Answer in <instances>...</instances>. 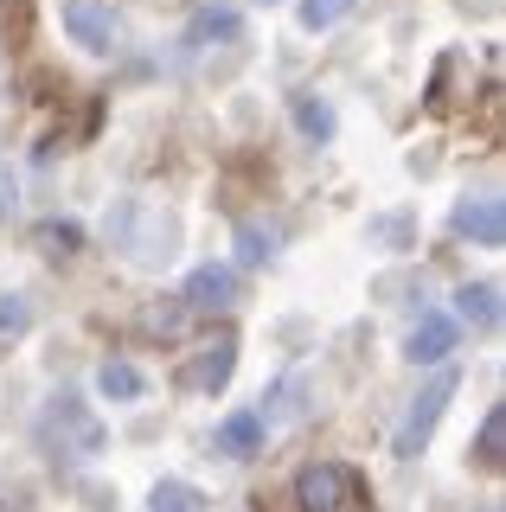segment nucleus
<instances>
[{
    "mask_svg": "<svg viewBox=\"0 0 506 512\" xmlns=\"http://www.w3.org/2000/svg\"><path fill=\"white\" fill-rule=\"evenodd\" d=\"M295 128H302L308 141H334V103H321V96H295Z\"/></svg>",
    "mask_w": 506,
    "mask_h": 512,
    "instance_id": "dca6fc26",
    "label": "nucleus"
},
{
    "mask_svg": "<svg viewBox=\"0 0 506 512\" xmlns=\"http://www.w3.org/2000/svg\"><path fill=\"white\" fill-rule=\"evenodd\" d=\"M500 455H506V410L494 404L481 416V436H474V461H481V468H500Z\"/></svg>",
    "mask_w": 506,
    "mask_h": 512,
    "instance_id": "2eb2a0df",
    "label": "nucleus"
},
{
    "mask_svg": "<svg viewBox=\"0 0 506 512\" xmlns=\"http://www.w3.org/2000/svg\"><path fill=\"white\" fill-rule=\"evenodd\" d=\"M455 340H462V327H455L449 314H423L417 327H410V340H404V359L410 365H442L455 352Z\"/></svg>",
    "mask_w": 506,
    "mask_h": 512,
    "instance_id": "1a4fd4ad",
    "label": "nucleus"
},
{
    "mask_svg": "<svg viewBox=\"0 0 506 512\" xmlns=\"http://www.w3.org/2000/svg\"><path fill=\"white\" fill-rule=\"evenodd\" d=\"M13 205H20V186H13V167L0 160V224L13 218Z\"/></svg>",
    "mask_w": 506,
    "mask_h": 512,
    "instance_id": "5701e85b",
    "label": "nucleus"
},
{
    "mask_svg": "<svg viewBox=\"0 0 506 512\" xmlns=\"http://www.w3.org/2000/svg\"><path fill=\"white\" fill-rule=\"evenodd\" d=\"M97 391L109 397V404H135V397L148 391V378H141V372H135L129 359H109L103 372H97Z\"/></svg>",
    "mask_w": 506,
    "mask_h": 512,
    "instance_id": "ddd939ff",
    "label": "nucleus"
},
{
    "mask_svg": "<svg viewBox=\"0 0 506 512\" xmlns=\"http://www.w3.org/2000/svg\"><path fill=\"white\" fill-rule=\"evenodd\" d=\"M212 39H237V13L231 7H199L186 26V45H212Z\"/></svg>",
    "mask_w": 506,
    "mask_h": 512,
    "instance_id": "4468645a",
    "label": "nucleus"
},
{
    "mask_svg": "<svg viewBox=\"0 0 506 512\" xmlns=\"http://www.w3.org/2000/svg\"><path fill=\"white\" fill-rule=\"evenodd\" d=\"M109 237H116L122 250L135 256V263H148V269H161L173 263V244H180V224H173L161 205H148V199H129L122 212H109Z\"/></svg>",
    "mask_w": 506,
    "mask_h": 512,
    "instance_id": "f257e3e1",
    "label": "nucleus"
},
{
    "mask_svg": "<svg viewBox=\"0 0 506 512\" xmlns=\"http://www.w3.org/2000/svg\"><path fill=\"white\" fill-rule=\"evenodd\" d=\"M33 327V308H26V295H0V333H26Z\"/></svg>",
    "mask_w": 506,
    "mask_h": 512,
    "instance_id": "412c9836",
    "label": "nucleus"
},
{
    "mask_svg": "<svg viewBox=\"0 0 506 512\" xmlns=\"http://www.w3.org/2000/svg\"><path fill=\"white\" fill-rule=\"evenodd\" d=\"M148 512H205V493L193 487V480H161L154 500H148Z\"/></svg>",
    "mask_w": 506,
    "mask_h": 512,
    "instance_id": "f3484780",
    "label": "nucleus"
},
{
    "mask_svg": "<svg viewBox=\"0 0 506 512\" xmlns=\"http://www.w3.org/2000/svg\"><path fill=\"white\" fill-rule=\"evenodd\" d=\"M218 455H231V461L263 455V416L257 410H231L225 423H218Z\"/></svg>",
    "mask_w": 506,
    "mask_h": 512,
    "instance_id": "9d476101",
    "label": "nucleus"
},
{
    "mask_svg": "<svg viewBox=\"0 0 506 512\" xmlns=\"http://www.w3.org/2000/svg\"><path fill=\"white\" fill-rule=\"evenodd\" d=\"M455 391H462V378H455V372H436L417 397H410L398 436H391V448H398L404 461H417L423 448H430V436H436V423H442V410H449V397H455Z\"/></svg>",
    "mask_w": 506,
    "mask_h": 512,
    "instance_id": "f03ea898",
    "label": "nucleus"
},
{
    "mask_svg": "<svg viewBox=\"0 0 506 512\" xmlns=\"http://www.w3.org/2000/svg\"><path fill=\"white\" fill-rule=\"evenodd\" d=\"M58 20H65L71 45H84V52H116V7H109V0H58Z\"/></svg>",
    "mask_w": 506,
    "mask_h": 512,
    "instance_id": "0eeeda50",
    "label": "nucleus"
},
{
    "mask_svg": "<svg viewBox=\"0 0 506 512\" xmlns=\"http://www.w3.org/2000/svg\"><path fill=\"white\" fill-rule=\"evenodd\" d=\"M231 372H237V333H218V340H205L193 359L180 365V384L199 391V397H218L231 384Z\"/></svg>",
    "mask_w": 506,
    "mask_h": 512,
    "instance_id": "423d86ee",
    "label": "nucleus"
},
{
    "mask_svg": "<svg viewBox=\"0 0 506 512\" xmlns=\"http://www.w3.org/2000/svg\"><path fill=\"white\" fill-rule=\"evenodd\" d=\"M282 250V231L276 224H263V218H237V263H270V256Z\"/></svg>",
    "mask_w": 506,
    "mask_h": 512,
    "instance_id": "f8f14e48",
    "label": "nucleus"
},
{
    "mask_svg": "<svg viewBox=\"0 0 506 512\" xmlns=\"http://www.w3.org/2000/svg\"><path fill=\"white\" fill-rule=\"evenodd\" d=\"M141 327H148L154 340H180V327H186V308H180V301H167V308H148V314H141Z\"/></svg>",
    "mask_w": 506,
    "mask_h": 512,
    "instance_id": "aec40b11",
    "label": "nucleus"
},
{
    "mask_svg": "<svg viewBox=\"0 0 506 512\" xmlns=\"http://www.w3.org/2000/svg\"><path fill=\"white\" fill-rule=\"evenodd\" d=\"M404 237H410V218H404V212H391V218H372V244H391V250H398Z\"/></svg>",
    "mask_w": 506,
    "mask_h": 512,
    "instance_id": "4be33fe9",
    "label": "nucleus"
},
{
    "mask_svg": "<svg viewBox=\"0 0 506 512\" xmlns=\"http://www.w3.org/2000/svg\"><path fill=\"white\" fill-rule=\"evenodd\" d=\"M45 436H52L58 448H65L71 461H90V455H103V423L90 416L84 397H52V410H45Z\"/></svg>",
    "mask_w": 506,
    "mask_h": 512,
    "instance_id": "7ed1b4c3",
    "label": "nucleus"
},
{
    "mask_svg": "<svg viewBox=\"0 0 506 512\" xmlns=\"http://www.w3.org/2000/svg\"><path fill=\"white\" fill-rule=\"evenodd\" d=\"M231 295H237V276L225 263H199L193 276H186L180 288V308H193V314H218V308H231Z\"/></svg>",
    "mask_w": 506,
    "mask_h": 512,
    "instance_id": "6e6552de",
    "label": "nucleus"
},
{
    "mask_svg": "<svg viewBox=\"0 0 506 512\" xmlns=\"http://www.w3.org/2000/svg\"><path fill=\"white\" fill-rule=\"evenodd\" d=\"M455 237H474L481 250H500L506 244V199L500 192H468V199H455Z\"/></svg>",
    "mask_w": 506,
    "mask_h": 512,
    "instance_id": "39448f33",
    "label": "nucleus"
},
{
    "mask_svg": "<svg viewBox=\"0 0 506 512\" xmlns=\"http://www.w3.org/2000/svg\"><path fill=\"white\" fill-rule=\"evenodd\" d=\"M353 468H340V461H308L302 474H295V506L302 512H340L353 500Z\"/></svg>",
    "mask_w": 506,
    "mask_h": 512,
    "instance_id": "20e7f679",
    "label": "nucleus"
},
{
    "mask_svg": "<svg viewBox=\"0 0 506 512\" xmlns=\"http://www.w3.org/2000/svg\"><path fill=\"white\" fill-rule=\"evenodd\" d=\"M346 13H353V0H302V26H308V32H327V26H340Z\"/></svg>",
    "mask_w": 506,
    "mask_h": 512,
    "instance_id": "6ab92c4d",
    "label": "nucleus"
},
{
    "mask_svg": "<svg viewBox=\"0 0 506 512\" xmlns=\"http://www.w3.org/2000/svg\"><path fill=\"white\" fill-rule=\"evenodd\" d=\"M455 314H462L474 333H494L500 327V282H462L455 288Z\"/></svg>",
    "mask_w": 506,
    "mask_h": 512,
    "instance_id": "9b49d317",
    "label": "nucleus"
},
{
    "mask_svg": "<svg viewBox=\"0 0 506 512\" xmlns=\"http://www.w3.org/2000/svg\"><path fill=\"white\" fill-rule=\"evenodd\" d=\"M39 244L52 250V256H71V250H84V224H71V218H45V224H39Z\"/></svg>",
    "mask_w": 506,
    "mask_h": 512,
    "instance_id": "a211bd4d",
    "label": "nucleus"
}]
</instances>
